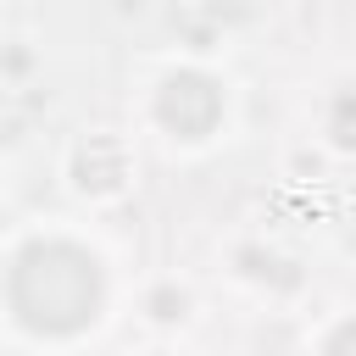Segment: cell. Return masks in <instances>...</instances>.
Wrapping results in <instances>:
<instances>
[{
  "instance_id": "cell-3",
  "label": "cell",
  "mask_w": 356,
  "mask_h": 356,
  "mask_svg": "<svg viewBox=\"0 0 356 356\" xmlns=\"http://www.w3.org/2000/svg\"><path fill=\"white\" fill-rule=\"evenodd\" d=\"M328 356H356V323L350 328H339V339H334V350Z\"/></svg>"
},
{
  "instance_id": "cell-1",
  "label": "cell",
  "mask_w": 356,
  "mask_h": 356,
  "mask_svg": "<svg viewBox=\"0 0 356 356\" xmlns=\"http://www.w3.org/2000/svg\"><path fill=\"white\" fill-rule=\"evenodd\" d=\"M11 306L22 312L28 328L72 334L100 306V273L72 245H28L11 273Z\"/></svg>"
},
{
  "instance_id": "cell-2",
  "label": "cell",
  "mask_w": 356,
  "mask_h": 356,
  "mask_svg": "<svg viewBox=\"0 0 356 356\" xmlns=\"http://www.w3.org/2000/svg\"><path fill=\"white\" fill-rule=\"evenodd\" d=\"M217 89L206 83V78H195V72H184V78H167V89H161V117L184 134V139H200L211 122H217Z\"/></svg>"
}]
</instances>
